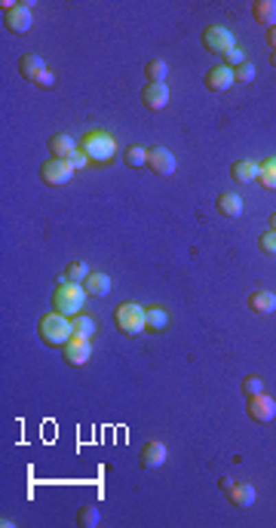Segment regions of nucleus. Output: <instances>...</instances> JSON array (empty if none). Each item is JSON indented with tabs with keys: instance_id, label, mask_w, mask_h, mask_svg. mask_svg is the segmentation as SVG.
Returning a JSON list of instances; mask_svg holds the SVG:
<instances>
[{
	"instance_id": "nucleus-1",
	"label": "nucleus",
	"mask_w": 276,
	"mask_h": 528,
	"mask_svg": "<svg viewBox=\"0 0 276 528\" xmlns=\"http://www.w3.org/2000/svg\"><path fill=\"white\" fill-rule=\"evenodd\" d=\"M83 305H87L83 283H68L62 276L56 283V289H52V310L62 316H77V314H83Z\"/></svg>"
},
{
	"instance_id": "nucleus-2",
	"label": "nucleus",
	"mask_w": 276,
	"mask_h": 528,
	"mask_svg": "<svg viewBox=\"0 0 276 528\" xmlns=\"http://www.w3.org/2000/svg\"><path fill=\"white\" fill-rule=\"evenodd\" d=\"M80 151L89 157V163H98V166H108L117 157V142L111 132L104 129H89L87 135L80 138Z\"/></svg>"
},
{
	"instance_id": "nucleus-3",
	"label": "nucleus",
	"mask_w": 276,
	"mask_h": 528,
	"mask_svg": "<svg viewBox=\"0 0 276 528\" xmlns=\"http://www.w3.org/2000/svg\"><path fill=\"white\" fill-rule=\"evenodd\" d=\"M37 332H41L43 344L46 347H65L71 338H74V326H71V316H62V314H46L41 320V326H37Z\"/></svg>"
},
{
	"instance_id": "nucleus-4",
	"label": "nucleus",
	"mask_w": 276,
	"mask_h": 528,
	"mask_svg": "<svg viewBox=\"0 0 276 528\" xmlns=\"http://www.w3.org/2000/svg\"><path fill=\"white\" fill-rule=\"evenodd\" d=\"M114 320H117V329H120L123 335H129V338H135V335H141L144 329V307L135 305V301H123L120 307L114 310Z\"/></svg>"
},
{
	"instance_id": "nucleus-5",
	"label": "nucleus",
	"mask_w": 276,
	"mask_h": 528,
	"mask_svg": "<svg viewBox=\"0 0 276 528\" xmlns=\"http://www.w3.org/2000/svg\"><path fill=\"white\" fill-rule=\"evenodd\" d=\"M3 25H6V31H12V34L31 31V25H34L31 6L28 3H3Z\"/></svg>"
},
{
	"instance_id": "nucleus-6",
	"label": "nucleus",
	"mask_w": 276,
	"mask_h": 528,
	"mask_svg": "<svg viewBox=\"0 0 276 528\" xmlns=\"http://www.w3.org/2000/svg\"><path fill=\"white\" fill-rule=\"evenodd\" d=\"M203 46H206L209 52L227 56V52L236 46V41H233V34H230L227 28H221V25H209V28L203 31Z\"/></svg>"
},
{
	"instance_id": "nucleus-7",
	"label": "nucleus",
	"mask_w": 276,
	"mask_h": 528,
	"mask_svg": "<svg viewBox=\"0 0 276 528\" xmlns=\"http://www.w3.org/2000/svg\"><path fill=\"white\" fill-rule=\"evenodd\" d=\"M71 175H74V166H71L68 160H58V157H49V160L41 166V178H43V184H49V188L68 184Z\"/></svg>"
},
{
	"instance_id": "nucleus-8",
	"label": "nucleus",
	"mask_w": 276,
	"mask_h": 528,
	"mask_svg": "<svg viewBox=\"0 0 276 528\" xmlns=\"http://www.w3.org/2000/svg\"><path fill=\"white\" fill-rule=\"evenodd\" d=\"M249 418L258 421V424H271L276 418V399L267 393H258V396H249V406H246Z\"/></svg>"
},
{
	"instance_id": "nucleus-9",
	"label": "nucleus",
	"mask_w": 276,
	"mask_h": 528,
	"mask_svg": "<svg viewBox=\"0 0 276 528\" xmlns=\"http://www.w3.org/2000/svg\"><path fill=\"white\" fill-rule=\"evenodd\" d=\"M62 356H65V362H68V366H74V368L87 366V362H89V356H92V344H89V338H83V335H74V338H71L68 344L62 347Z\"/></svg>"
},
{
	"instance_id": "nucleus-10",
	"label": "nucleus",
	"mask_w": 276,
	"mask_h": 528,
	"mask_svg": "<svg viewBox=\"0 0 276 528\" xmlns=\"http://www.w3.org/2000/svg\"><path fill=\"white\" fill-rule=\"evenodd\" d=\"M175 157H172V151H166V148H148V169L154 175H172L175 173Z\"/></svg>"
},
{
	"instance_id": "nucleus-11",
	"label": "nucleus",
	"mask_w": 276,
	"mask_h": 528,
	"mask_svg": "<svg viewBox=\"0 0 276 528\" xmlns=\"http://www.w3.org/2000/svg\"><path fill=\"white\" fill-rule=\"evenodd\" d=\"M141 102L148 111H163L169 104V87L166 83H148L141 89Z\"/></svg>"
},
{
	"instance_id": "nucleus-12",
	"label": "nucleus",
	"mask_w": 276,
	"mask_h": 528,
	"mask_svg": "<svg viewBox=\"0 0 276 528\" xmlns=\"http://www.w3.org/2000/svg\"><path fill=\"white\" fill-rule=\"evenodd\" d=\"M141 467L144 470H157V467H163L166 464V446H163L160 439H150V442H144V448H141Z\"/></svg>"
},
{
	"instance_id": "nucleus-13",
	"label": "nucleus",
	"mask_w": 276,
	"mask_h": 528,
	"mask_svg": "<svg viewBox=\"0 0 276 528\" xmlns=\"http://www.w3.org/2000/svg\"><path fill=\"white\" fill-rule=\"evenodd\" d=\"M46 144H49L52 157H58V160H68V157L80 148V142H77L74 135H68V132H56V135H52Z\"/></svg>"
},
{
	"instance_id": "nucleus-14",
	"label": "nucleus",
	"mask_w": 276,
	"mask_h": 528,
	"mask_svg": "<svg viewBox=\"0 0 276 528\" xmlns=\"http://www.w3.org/2000/svg\"><path fill=\"white\" fill-rule=\"evenodd\" d=\"M236 83V77H233V68H227V65H218V68H212L206 74V87L212 89V92H227L230 87Z\"/></svg>"
},
{
	"instance_id": "nucleus-15",
	"label": "nucleus",
	"mask_w": 276,
	"mask_h": 528,
	"mask_svg": "<svg viewBox=\"0 0 276 528\" xmlns=\"http://www.w3.org/2000/svg\"><path fill=\"white\" fill-rule=\"evenodd\" d=\"M225 494H227L230 504L240 507V510H246V507L255 504V485H252V483H233Z\"/></svg>"
},
{
	"instance_id": "nucleus-16",
	"label": "nucleus",
	"mask_w": 276,
	"mask_h": 528,
	"mask_svg": "<svg viewBox=\"0 0 276 528\" xmlns=\"http://www.w3.org/2000/svg\"><path fill=\"white\" fill-rule=\"evenodd\" d=\"M258 173H261V163H252V160H236L230 166V178L236 184H252L258 182Z\"/></svg>"
},
{
	"instance_id": "nucleus-17",
	"label": "nucleus",
	"mask_w": 276,
	"mask_h": 528,
	"mask_svg": "<svg viewBox=\"0 0 276 528\" xmlns=\"http://www.w3.org/2000/svg\"><path fill=\"white\" fill-rule=\"evenodd\" d=\"M43 71H46V62L41 56H34V52H28V56L19 58V74H22L25 80H34L37 83V77H41Z\"/></svg>"
},
{
	"instance_id": "nucleus-18",
	"label": "nucleus",
	"mask_w": 276,
	"mask_h": 528,
	"mask_svg": "<svg viewBox=\"0 0 276 528\" xmlns=\"http://www.w3.org/2000/svg\"><path fill=\"white\" fill-rule=\"evenodd\" d=\"M252 19L258 25L273 28V25H276V0H255V3H252Z\"/></svg>"
},
{
	"instance_id": "nucleus-19",
	"label": "nucleus",
	"mask_w": 276,
	"mask_h": 528,
	"mask_svg": "<svg viewBox=\"0 0 276 528\" xmlns=\"http://www.w3.org/2000/svg\"><path fill=\"white\" fill-rule=\"evenodd\" d=\"M215 209H218V215H225V219H240L242 215V200L236 194H221L218 200H215Z\"/></svg>"
},
{
	"instance_id": "nucleus-20",
	"label": "nucleus",
	"mask_w": 276,
	"mask_h": 528,
	"mask_svg": "<svg viewBox=\"0 0 276 528\" xmlns=\"http://www.w3.org/2000/svg\"><path fill=\"white\" fill-rule=\"evenodd\" d=\"M249 307H252V314H273L276 310V295L267 292V289H258V292L249 295Z\"/></svg>"
},
{
	"instance_id": "nucleus-21",
	"label": "nucleus",
	"mask_w": 276,
	"mask_h": 528,
	"mask_svg": "<svg viewBox=\"0 0 276 528\" xmlns=\"http://www.w3.org/2000/svg\"><path fill=\"white\" fill-rule=\"evenodd\" d=\"M83 289H87V295H95V298H102V295L111 292V276L102 274V270H92L87 276V283H83Z\"/></svg>"
},
{
	"instance_id": "nucleus-22",
	"label": "nucleus",
	"mask_w": 276,
	"mask_h": 528,
	"mask_svg": "<svg viewBox=\"0 0 276 528\" xmlns=\"http://www.w3.org/2000/svg\"><path fill=\"white\" fill-rule=\"evenodd\" d=\"M144 326H148L150 332H163V329L169 326V314H166V307H160V305L144 307Z\"/></svg>"
},
{
	"instance_id": "nucleus-23",
	"label": "nucleus",
	"mask_w": 276,
	"mask_h": 528,
	"mask_svg": "<svg viewBox=\"0 0 276 528\" xmlns=\"http://www.w3.org/2000/svg\"><path fill=\"white\" fill-rule=\"evenodd\" d=\"M123 160H126L129 169H144L148 166V148H141V144H129L126 154H123Z\"/></svg>"
},
{
	"instance_id": "nucleus-24",
	"label": "nucleus",
	"mask_w": 276,
	"mask_h": 528,
	"mask_svg": "<svg viewBox=\"0 0 276 528\" xmlns=\"http://www.w3.org/2000/svg\"><path fill=\"white\" fill-rule=\"evenodd\" d=\"M144 74H148V83H166V74H169V65L163 58H150L144 65Z\"/></svg>"
},
{
	"instance_id": "nucleus-25",
	"label": "nucleus",
	"mask_w": 276,
	"mask_h": 528,
	"mask_svg": "<svg viewBox=\"0 0 276 528\" xmlns=\"http://www.w3.org/2000/svg\"><path fill=\"white\" fill-rule=\"evenodd\" d=\"M71 326H74V335H83V338H92V335H95V320H92L89 314L71 316Z\"/></svg>"
},
{
	"instance_id": "nucleus-26",
	"label": "nucleus",
	"mask_w": 276,
	"mask_h": 528,
	"mask_svg": "<svg viewBox=\"0 0 276 528\" xmlns=\"http://www.w3.org/2000/svg\"><path fill=\"white\" fill-rule=\"evenodd\" d=\"M92 274L87 261H71L68 267H65V280L68 283H87V276Z\"/></svg>"
},
{
	"instance_id": "nucleus-27",
	"label": "nucleus",
	"mask_w": 276,
	"mask_h": 528,
	"mask_svg": "<svg viewBox=\"0 0 276 528\" xmlns=\"http://www.w3.org/2000/svg\"><path fill=\"white\" fill-rule=\"evenodd\" d=\"M98 519H102V516H98V507L95 504H83L80 510H77V525H80V528H95Z\"/></svg>"
},
{
	"instance_id": "nucleus-28",
	"label": "nucleus",
	"mask_w": 276,
	"mask_h": 528,
	"mask_svg": "<svg viewBox=\"0 0 276 528\" xmlns=\"http://www.w3.org/2000/svg\"><path fill=\"white\" fill-rule=\"evenodd\" d=\"M258 182L264 184L267 190H276V157L261 163V173H258Z\"/></svg>"
},
{
	"instance_id": "nucleus-29",
	"label": "nucleus",
	"mask_w": 276,
	"mask_h": 528,
	"mask_svg": "<svg viewBox=\"0 0 276 528\" xmlns=\"http://www.w3.org/2000/svg\"><path fill=\"white\" fill-rule=\"evenodd\" d=\"M242 393H246V396L264 393V381H261L258 375H249V378H242Z\"/></svg>"
},
{
	"instance_id": "nucleus-30",
	"label": "nucleus",
	"mask_w": 276,
	"mask_h": 528,
	"mask_svg": "<svg viewBox=\"0 0 276 528\" xmlns=\"http://www.w3.org/2000/svg\"><path fill=\"white\" fill-rule=\"evenodd\" d=\"M233 77H236V83H252L255 80V65L242 62L240 68H233Z\"/></svg>"
},
{
	"instance_id": "nucleus-31",
	"label": "nucleus",
	"mask_w": 276,
	"mask_h": 528,
	"mask_svg": "<svg viewBox=\"0 0 276 528\" xmlns=\"http://www.w3.org/2000/svg\"><path fill=\"white\" fill-rule=\"evenodd\" d=\"M258 246H261V252L276 255V230H267V234H261V236H258Z\"/></svg>"
},
{
	"instance_id": "nucleus-32",
	"label": "nucleus",
	"mask_w": 276,
	"mask_h": 528,
	"mask_svg": "<svg viewBox=\"0 0 276 528\" xmlns=\"http://www.w3.org/2000/svg\"><path fill=\"white\" fill-rule=\"evenodd\" d=\"M242 62H246V52H242L240 46H233V50H230L227 56H225V65H227V68H240Z\"/></svg>"
},
{
	"instance_id": "nucleus-33",
	"label": "nucleus",
	"mask_w": 276,
	"mask_h": 528,
	"mask_svg": "<svg viewBox=\"0 0 276 528\" xmlns=\"http://www.w3.org/2000/svg\"><path fill=\"white\" fill-rule=\"evenodd\" d=\"M68 163H71V166H74V169H83V166H89V157H87V154H83V151H80V148H77V151H74V154H71V157H68Z\"/></svg>"
},
{
	"instance_id": "nucleus-34",
	"label": "nucleus",
	"mask_w": 276,
	"mask_h": 528,
	"mask_svg": "<svg viewBox=\"0 0 276 528\" xmlns=\"http://www.w3.org/2000/svg\"><path fill=\"white\" fill-rule=\"evenodd\" d=\"M52 83H56V77H52V71L46 68L41 77H37V87H52Z\"/></svg>"
},
{
	"instance_id": "nucleus-35",
	"label": "nucleus",
	"mask_w": 276,
	"mask_h": 528,
	"mask_svg": "<svg viewBox=\"0 0 276 528\" xmlns=\"http://www.w3.org/2000/svg\"><path fill=\"white\" fill-rule=\"evenodd\" d=\"M267 43H271V52H276V25L267 28Z\"/></svg>"
},
{
	"instance_id": "nucleus-36",
	"label": "nucleus",
	"mask_w": 276,
	"mask_h": 528,
	"mask_svg": "<svg viewBox=\"0 0 276 528\" xmlns=\"http://www.w3.org/2000/svg\"><path fill=\"white\" fill-rule=\"evenodd\" d=\"M218 485H221V492H227V488H230V485H233V479H227V476H225V479H221V483H218Z\"/></svg>"
},
{
	"instance_id": "nucleus-37",
	"label": "nucleus",
	"mask_w": 276,
	"mask_h": 528,
	"mask_svg": "<svg viewBox=\"0 0 276 528\" xmlns=\"http://www.w3.org/2000/svg\"><path fill=\"white\" fill-rule=\"evenodd\" d=\"M271 230H276V212L271 215Z\"/></svg>"
},
{
	"instance_id": "nucleus-38",
	"label": "nucleus",
	"mask_w": 276,
	"mask_h": 528,
	"mask_svg": "<svg viewBox=\"0 0 276 528\" xmlns=\"http://www.w3.org/2000/svg\"><path fill=\"white\" fill-rule=\"evenodd\" d=\"M271 65H273V68H276V52H271Z\"/></svg>"
}]
</instances>
